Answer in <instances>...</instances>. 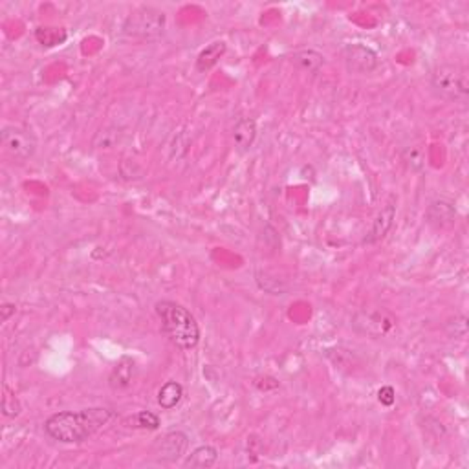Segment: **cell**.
Masks as SVG:
<instances>
[{
	"instance_id": "1",
	"label": "cell",
	"mask_w": 469,
	"mask_h": 469,
	"mask_svg": "<svg viewBox=\"0 0 469 469\" xmlns=\"http://www.w3.org/2000/svg\"><path fill=\"white\" fill-rule=\"evenodd\" d=\"M114 418V413L105 407H90L81 411H63L51 414L44 422V431L61 444H79L98 433Z\"/></svg>"
},
{
	"instance_id": "2",
	"label": "cell",
	"mask_w": 469,
	"mask_h": 469,
	"mask_svg": "<svg viewBox=\"0 0 469 469\" xmlns=\"http://www.w3.org/2000/svg\"><path fill=\"white\" fill-rule=\"evenodd\" d=\"M169 341L182 350H191L200 341V329L191 311L175 301H158L154 306Z\"/></svg>"
},
{
	"instance_id": "3",
	"label": "cell",
	"mask_w": 469,
	"mask_h": 469,
	"mask_svg": "<svg viewBox=\"0 0 469 469\" xmlns=\"http://www.w3.org/2000/svg\"><path fill=\"white\" fill-rule=\"evenodd\" d=\"M431 86L440 98L451 103H465L469 98V79L458 64H440L431 72Z\"/></svg>"
},
{
	"instance_id": "4",
	"label": "cell",
	"mask_w": 469,
	"mask_h": 469,
	"mask_svg": "<svg viewBox=\"0 0 469 469\" xmlns=\"http://www.w3.org/2000/svg\"><path fill=\"white\" fill-rule=\"evenodd\" d=\"M165 13L143 6L128 15L123 24V34L140 41H158L165 34Z\"/></svg>"
},
{
	"instance_id": "5",
	"label": "cell",
	"mask_w": 469,
	"mask_h": 469,
	"mask_svg": "<svg viewBox=\"0 0 469 469\" xmlns=\"http://www.w3.org/2000/svg\"><path fill=\"white\" fill-rule=\"evenodd\" d=\"M396 317L385 308H365L356 311L352 317V329L361 336L380 339L396 329Z\"/></svg>"
},
{
	"instance_id": "6",
	"label": "cell",
	"mask_w": 469,
	"mask_h": 469,
	"mask_svg": "<svg viewBox=\"0 0 469 469\" xmlns=\"http://www.w3.org/2000/svg\"><path fill=\"white\" fill-rule=\"evenodd\" d=\"M0 143L4 147V153L17 163L28 162L38 145L37 138L30 128L19 127V125H8V127L2 128Z\"/></svg>"
},
{
	"instance_id": "7",
	"label": "cell",
	"mask_w": 469,
	"mask_h": 469,
	"mask_svg": "<svg viewBox=\"0 0 469 469\" xmlns=\"http://www.w3.org/2000/svg\"><path fill=\"white\" fill-rule=\"evenodd\" d=\"M343 61L352 73H371L380 66V57L365 44H346L343 48Z\"/></svg>"
},
{
	"instance_id": "8",
	"label": "cell",
	"mask_w": 469,
	"mask_h": 469,
	"mask_svg": "<svg viewBox=\"0 0 469 469\" xmlns=\"http://www.w3.org/2000/svg\"><path fill=\"white\" fill-rule=\"evenodd\" d=\"M185 449H187V435L182 431H171L154 444L153 457L158 462L171 464L184 457Z\"/></svg>"
},
{
	"instance_id": "9",
	"label": "cell",
	"mask_w": 469,
	"mask_h": 469,
	"mask_svg": "<svg viewBox=\"0 0 469 469\" xmlns=\"http://www.w3.org/2000/svg\"><path fill=\"white\" fill-rule=\"evenodd\" d=\"M426 220L435 230H451L457 224V207L445 198H436L427 207Z\"/></svg>"
},
{
	"instance_id": "10",
	"label": "cell",
	"mask_w": 469,
	"mask_h": 469,
	"mask_svg": "<svg viewBox=\"0 0 469 469\" xmlns=\"http://www.w3.org/2000/svg\"><path fill=\"white\" fill-rule=\"evenodd\" d=\"M394 218H396V205L394 204L383 205L380 213L376 215L371 231H368V234L365 237L363 242L376 244V242H380V240H383L385 237H387L388 231L393 230Z\"/></svg>"
},
{
	"instance_id": "11",
	"label": "cell",
	"mask_w": 469,
	"mask_h": 469,
	"mask_svg": "<svg viewBox=\"0 0 469 469\" xmlns=\"http://www.w3.org/2000/svg\"><path fill=\"white\" fill-rule=\"evenodd\" d=\"M134 371H136L134 359L127 358V356L121 358L120 363L112 368L110 378H108V381H110V387L114 388V391H123V388L130 387V383H133V378H134Z\"/></svg>"
},
{
	"instance_id": "12",
	"label": "cell",
	"mask_w": 469,
	"mask_h": 469,
	"mask_svg": "<svg viewBox=\"0 0 469 469\" xmlns=\"http://www.w3.org/2000/svg\"><path fill=\"white\" fill-rule=\"evenodd\" d=\"M257 138V121L253 118H242L237 121L233 128V140L234 145L239 150L252 149L253 141Z\"/></svg>"
},
{
	"instance_id": "13",
	"label": "cell",
	"mask_w": 469,
	"mask_h": 469,
	"mask_svg": "<svg viewBox=\"0 0 469 469\" xmlns=\"http://www.w3.org/2000/svg\"><path fill=\"white\" fill-rule=\"evenodd\" d=\"M227 46L224 41H215L210 46H205L204 50L198 53L197 57V70L198 72H207L213 66H217V63L222 59V56L226 53Z\"/></svg>"
},
{
	"instance_id": "14",
	"label": "cell",
	"mask_w": 469,
	"mask_h": 469,
	"mask_svg": "<svg viewBox=\"0 0 469 469\" xmlns=\"http://www.w3.org/2000/svg\"><path fill=\"white\" fill-rule=\"evenodd\" d=\"M292 63H294L301 72L317 73L323 68L324 57L316 50H301L292 56Z\"/></svg>"
},
{
	"instance_id": "15",
	"label": "cell",
	"mask_w": 469,
	"mask_h": 469,
	"mask_svg": "<svg viewBox=\"0 0 469 469\" xmlns=\"http://www.w3.org/2000/svg\"><path fill=\"white\" fill-rule=\"evenodd\" d=\"M218 460V451L213 445H200L191 453L185 460V468L207 469L213 468Z\"/></svg>"
},
{
	"instance_id": "16",
	"label": "cell",
	"mask_w": 469,
	"mask_h": 469,
	"mask_svg": "<svg viewBox=\"0 0 469 469\" xmlns=\"http://www.w3.org/2000/svg\"><path fill=\"white\" fill-rule=\"evenodd\" d=\"M184 398V387L178 381H167L158 393V403L162 409H175Z\"/></svg>"
},
{
	"instance_id": "17",
	"label": "cell",
	"mask_w": 469,
	"mask_h": 469,
	"mask_svg": "<svg viewBox=\"0 0 469 469\" xmlns=\"http://www.w3.org/2000/svg\"><path fill=\"white\" fill-rule=\"evenodd\" d=\"M35 38H37V43L41 46L53 48L63 44L68 38V34L63 28H37L35 30Z\"/></svg>"
},
{
	"instance_id": "18",
	"label": "cell",
	"mask_w": 469,
	"mask_h": 469,
	"mask_svg": "<svg viewBox=\"0 0 469 469\" xmlns=\"http://www.w3.org/2000/svg\"><path fill=\"white\" fill-rule=\"evenodd\" d=\"M445 332L451 339H464L468 336V317L465 316H455L445 323Z\"/></svg>"
},
{
	"instance_id": "19",
	"label": "cell",
	"mask_w": 469,
	"mask_h": 469,
	"mask_svg": "<svg viewBox=\"0 0 469 469\" xmlns=\"http://www.w3.org/2000/svg\"><path fill=\"white\" fill-rule=\"evenodd\" d=\"M128 423H134L133 427H141V429H158L160 418L150 411H141L136 416L128 420Z\"/></svg>"
},
{
	"instance_id": "20",
	"label": "cell",
	"mask_w": 469,
	"mask_h": 469,
	"mask_svg": "<svg viewBox=\"0 0 469 469\" xmlns=\"http://www.w3.org/2000/svg\"><path fill=\"white\" fill-rule=\"evenodd\" d=\"M2 413H4L6 416H9V418H15V416L21 414V403H19L17 398L9 393L8 388H4V398H2Z\"/></svg>"
},
{
	"instance_id": "21",
	"label": "cell",
	"mask_w": 469,
	"mask_h": 469,
	"mask_svg": "<svg viewBox=\"0 0 469 469\" xmlns=\"http://www.w3.org/2000/svg\"><path fill=\"white\" fill-rule=\"evenodd\" d=\"M403 160H406L407 165L413 169V171H422L423 167V154L420 149H406V153H403Z\"/></svg>"
},
{
	"instance_id": "22",
	"label": "cell",
	"mask_w": 469,
	"mask_h": 469,
	"mask_svg": "<svg viewBox=\"0 0 469 469\" xmlns=\"http://www.w3.org/2000/svg\"><path fill=\"white\" fill-rule=\"evenodd\" d=\"M378 401L385 407H393L394 401H396V391H394L391 385H383V387L378 391Z\"/></svg>"
},
{
	"instance_id": "23",
	"label": "cell",
	"mask_w": 469,
	"mask_h": 469,
	"mask_svg": "<svg viewBox=\"0 0 469 469\" xmlns=\"http://www.w3.org/2000/svg\"><path fill=\"white\" fill-rule=\"evenodd\" d=\"M13 314H15V304L11 303L2 304V308H0V319H2V323H6Z\"/></svg>"
}]
</instances>
